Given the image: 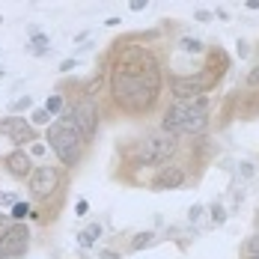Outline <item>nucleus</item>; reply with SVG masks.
Masks as SVG:
<instances>
[{
  "label": "nucleus",
  "instance_id": "1",
  "mask_svg": "<svg viewBox=\"0 0 259 259\" xmlns=\"http://www.w3.org/2000/svg\"><path fill=\"white\" fill-rule=\"evenodd\" d=\"M110 87H113V99L125 110H131V113L149 110L161 90L158 63L143 48H125L116 60Z\"/></svg>",
  "mask_w": 259,
  "mask_h": 259
},
{
  "label": "nucleus",
  "instance_id": "2",
  "mask_svg": "<svg viewBox=\"0 0 259 259\" xmlns=\"http://www.w3.org/2000/svg\"><path fill=\"white\" fill-rule=\"evenodd\" d=\"M206 128H208L206 96H197V99H188V102H173V107H167V113L161 119V131H167L170 137L203 134Z\"/></svg>",
  "mask_w": 259,
  "mask_h": 259
},
{
  "label": "nucleus",
  "instance_id": "3",
  "mask_svg": "<svg viewBox=\"0 0 259 259\" xmlns=\"http://www.w3.org/2000/svg\"><path fill=\"white\" fill-rule=\"evenodd\" d=\"M48 146L57 152V158H60L63 164H69V167H72V164H78L83 137L78 134L75 122L69 119V110H66V116H60L57 122L48 125Z\"/></svg>",
  "mask_w": 259,
  "mask_h": 259
},
{
  "label": "nucleus",
  "instance_id": "4",
  "mask_svg": "<svg viewBox=\"0 0 259 259\" xmlns=\"http://www.w3.org/2000/svg\"><path fill=\"white\" fill-rule=\"evenodd\" d=\"M173 152H176V137H170L167 131L149 134L137 149V164L140 167H155V164H164Z\"/></svg>",
  "mask_w": 259,
  "mask_h": 259
},
{
  "label": "nucleus",
  "instance_id": "5",
  "mask_svg": "<svg viewBox=\"0 0 259 259\" xmlns=\"http://www.w3.org/2000/svg\"><path fill=\"white\" fill-rule=\"evenodd\" d=\"M69 119L75 122L78 134L83 137V143H87V140H93L96 131H99V107H96V102L87 96V99H80L75 107H69Z\"/></svg>",
  "mask_w": 259,
  "mask_h": 259
},
{
  "label": "nucleus",
  "instance_id": "6",
  "mask_svg": "<svg viewBox=\"0 0 259 259\" xmlns=\"http://www.w3.org/2000/svg\"><path fill=\"white\" fill-rule=\"evenodd\" d=\"M30 191H33V197H39V200H48L54 191L60 188V170L51 167V164H39V167H33V173H30Z\"/></svg>",
  "mask_w": 259,
  "mask_h": 259
},
{
  "label": "nucleus",
  "instance_id": "7",
  "mask_svg": "<svg viewBox=\"0 0 259 259\" xmlns=\"http://www.w3.org/2000/svg\"><path fill=\"white\" fill-rule=\"evenodd\" d=\"M211 78L208 75H179V78L170 80V93L176 102H188V99H197L208 90Z\"/></svg>",
  "mask_w": 259,
  "mask_h": 259
},
{
  "label": "nucleus",
  "instance_id": "8",
  "mask_svg": "<svg viewBox=\"0 0 259 259\" xmlns=\"http://www.w3.org/2000/svg\"><path fill=\"white\" fill-rule=\"evenodd\" d=\"M27 244H30V233H27L24 224H15V227H9L6 233L0 235V259H15L21 256L27 250Z\"/></svg>",
  "mask_w": 259,
  "mask_h": 259
},
{
  "label": "nucleus",
  "instance_id": "9",
  "mask_svg": "<svg viewBox=\"0 0 259 259\" xmlns=\"http://www.w3.org/2000/svg\"><path fill=\"white\" fill-rule=\"evenodd\" d=\"M0 131H6V134H9V140H12L18 149H24V143H30V140H36L33 125L24 122L21 116H9V119H3V122H0Z\"/></svg>",
  "mask_w": 259,
  "mask_h": 259
},
{
  "label": "nucleus",
  "instance_id": "10",
  "mask_svg": "<svg viewBox=\"0 0 259 259\" xmlns=\"http://www.w3.org/2000/svg\"><path fill=\"white\" fill-rule=\"evenodd\" d=\"M6 170L15 179H30V173H33V158H30V152H24V149L9 152L6 155Z\"/></svg>",
  "mask_w": 259,
  "mask_h": 259
},
{
  "label": "nucleus",
  "instance_id": "11",
  "mask_svg": "<svg viewBox=\"0 0 259 259\" xmlns=\"http://www.w3.org/2000/svg\"><path fill=\"white\" fill-rule=\"evenodd\" d=\"M185 185V173L179 167H161L152 179V188L155 191H173V188H182Z\"/></svg>",
  "mask_w": 259,
  "mask_h": 259
},
{
  "label": "nucleus",
  "instance_id": "12",
  "mask_svg": "<svg viewBox=\"0 0 259 259\" xmlns=\"http://www.w3.org/2000/svg\"><path fill=\"white\" fill-rule=\"evenodd\" d=\"M99 238H102V224H93V227H87L80 233V247H93Z\"/></svg>",
  "mask_w": 259,
  "mask_h": 259
},
{
  "label": "nucleus",
  "instance_id": "13",
  "mask_svg": "<svg viewBox=\"0 0 259 259\" xmlns=\"http://www.w3.org/2000/svg\"><path fill=\"white\" fill-rule=\"evenodd\" d=\"M51 51V42L45 33H33V54H48Z\"/></svg>",
  "mask_w": 259,
  "mask_h": 259
},
{
  "label": "nucleus",
  "instance_id": "14",
  "mask_svg": "<svg viewBox=\"0 0 259 259\" xmlns=\"http://www.w3.org/2000/svg\"><path fill=\"white\" fill-rule=\"evenodd\" d=\"M179 48H182V51H188V54H200V51H203V42H200V39H194V36H185V39L179 42Z\"/></svg>",
  "mask_w": 259,
  "mask_h": 259
},
{
  "label": "nucleus",
  "instance_id": "15",
  "mask_svg": "<svg viewBox=\"0 0 259 259\" xmlns=\"http://www.w3.org/2000/svg\"><path fill=\"white\" fill-rule=\"evenodd\" d=\"M152 241H155V233H140L131 241V250H143V247H149Z\"/></svg>",
  "mask_w": 259,
  "mask_h": 259
},
{
  "label": "nucleus",
  "instance_id": "16",
  "mask_svg": "<svg viewBox=\"0 0 259 259\" xmlns=\"http://www.w3.org/2000/svg\"><path fill=\"white\" fill-rule=\"evenodd\" d=\"M48 119H51V113H48L45 107H36V110L30 113V125H48Z\"/></svg>",
  "mask_w": 259,
  "mask_h": 259
},
{
  "label": "nucleus",
  "instance_id": "17",
  "mask_svg": "<svg viewBox=\"0 0 259 259\" xmlns=\"http://www.w3.org/2000/svg\"><path fill=\"white\" fill-rule=\"evenodd\" d=\"M27 214H30V206H27V203H15V206H12V214H9V218H12V221H24Z\"/></svg>",
  "mask_w": 259,
  "mask_h": 259
},
{
  "label": "nucleus",
  "instance_id": "18",
  "mask_svg": "<svg viewBox=\"0 0 259 259\" xmlns=\"http://www.w3.org/2000/svg\"><path fill=\"white\" fill-rule=\"evenodd\" d=\"M256 253H259V235H250L247 244H244V256L250 259V256H256Z\"/></svg>",
  "mask_w": 259,
  "mask_h": 259
},
{
  "label": "nucleus",
  "instance_id": "19",
  "mask_svg": "<svg viewBox=\"0 0 259 259\" xmlns=\"http://www.w3.org/2000/svg\"><path fill=\"white\" fill-rule=\"evenodd\" d=\"M224 221H227V208H224V206H211V224H214V227H221Z\"/></svg>",
  "mask_w": 259,
  "mask_h": 259
},
{
  "label": "nucleus",
  "instance_id": "20",
  "mask_svg": "<svg viewBox=\"0 0 259 259\" xmlns=\"http://www.w3.org/2000/svg\"><path fill=\"white\" fill-rule=\"evenodd\" d=\"M45 110H48V113H60V110H63V99H60V96H51V99H48V102H45Z\"/></svg>",
  "mask_w": 259,
  "mask_h": 259
},
{
  "label": "nucleus",
  "instance_id": "21",
  "mask_svg": "<svg viewBox=\"0 0 259 259\" xmlns=\"http://www.w3.org/2000/svg\"><path fill=\"white\" fill-rule=\"evenodd\" d=\"M30 104H33V99H30V96H21V99H15V102H12V110L18 113V110H27Z\"/></svg>",
  "mask_w": 259,
  "mask_h": 259
},
{
  "label": "nucleus",
  "instance_id": "22",
  "mask_svg": "<svg viewBox=\"0 0 259 259\" xmlns=\"http://www.w3.org/2000/svg\"><path fill=\"white\" fill-rule=\"evenodd\" d=\"M247 87H259V66H253L247 72Z\"/></svg>",
  "mask_w": 259,
  "mask_h": 259
},
{
  "label": "nucleus",
  "instance_id": "23",
  "mask_svg": "<svg viewBox=\"0 0 259 259\" xmlns=\"http://www.w3.org/2000/svg\"><path fill=\"white\" fill-rule=\"evenodd\" d=\"M146 6H149V0H128L131 12H140V9H146Z\"/></svg>",
  "mask_w": 259,
  "mask_h": 259
},
{
  "label": "nucleus",
  "instance_id": "24",
  "mask_svg": "<svg viewBox=\"0 0 259 259\" xmlns=\"http://www.w3.org/2000/svg\"><path fill=\"white\" fill-rule=\"evenodd\" d=\"M87 211H90V203H87V200H78V206H75V214H78V218H83Z\"/></svg>",
  "mask_w": 259,
  "mask_h": 259
},
{
  "label": "nucleus",
  "instance_id": "25",
  "mask_svg": "<svg viewBox=\"0 0 259 259\" xmlns=\"http://www.w3.org/2000/svg\"><path fill=\"white\" fill-rule=\"evenodd\" d=\"M194 18H197V21H203V24H208V21H211V18H214V15H211V12H208V9H200V12H197V15H194Z\"/></svg>",
  "mask_w": 259,
  "mask_h": 259
},
{
  "label": "nucleus",
  "instance_id": "26",
  "mask_svg": "<svg viewBox=\"0 0 259 259\" xmlns=\"http://www.w3.org/2000/svg\"><path fill=\"white\" fill-rule=\"evenodd\" d=\"M39 155H45V146L42 143H33L30 146V158H39Z\"/></svg>",
  "mask_w": 259,
  "mask_h": 259
},
{
  "label": "nucleus",
  "instance_id": "27",
  "mask_svg": "<svg viewBox=\"0 0 259 259\" xmlns=\"http://www.w3.org/2000/svg\"><path fill=\"white\" fill-rule=\"evenodd\" d=\"M18 200L12 197V194H0V206H15Z\"/></svg>",
  "mask_w": 259,
  "mask_h": 259
},
{
  "label": "nucleus",
  "instance_id": "28",
  "mask_svg": "<svg viewBox=\"0 0 259 259\" xmlns=\"http://www.w3.org/2000/svg\"><path fill=\"white\" fill-rule=\"evenodd\" d=\"M203 214V206H191V211H188V221H197Z\"/></svg>",
  "mask_w": 259,
  "mask_h": 259
},
{
  "label": "nucleus",
  "instance_id": "29",
  "mask_svg": "<svg viewBox=\"0 0 259 259\" xmlns=\"http://www.w3.org/2000/svg\"><path fill=\"white\" fill-rule=\"evenodd\" d=\"M75 66H78V63H75V60H63V63H60V72H72V69H75Z\"/></svg>",
  "mask_w": 259,
  "mask_h": 259
},
{
  "label": "nucleus",
  "instance_id": "30",
  "mask_svg": "<svg viewBox=\"0 0 259 259\" xmlns=\"http://www.w3.org/2000/svg\"><path fill=\"white\" fill-rule=\"evenodd\" d=\"M9 227H12V224H9V218H6V214H3V211H0V235L6 233V230H9Z\"/></svg>",
  "mask_w": 259,
  "mask_h": 259
},
{
  "label": "nucleus",
  "instance_id": "31",
  "mask_svg": "<svg viewBox=\"0 0 259 259\" xmlns=\"http://www.w3.org/2000/svg\"><path fill=\"white\" fill-rule=\"evenodd\" d=\"M241 176H247V179H250V176H253V167H250V164H247V161H241Z\"/></svg>",
  "mask_w": 259,
  "mask_h": 259
},
{
  "label": "nucleus",
  "instance_id": "32",
  "mask_svg": "<svg viewBox=\"0 0 259 259\" xmlns=\"http://www.w3.org/2000/svg\"><path fill=\"white\" fill-rule=\"evenodd\" d=\"M238 57H247V42H238Z\"/></svg>",
  "mask_w": 259,
  "mask_h": 259
},
{
  "label": "nucleus",
  "instance_id": "33",
  "mask_svg": "<svg viewBox=\"0 0 259 259\" xmlns=\"http://www.w3.org/2000/svg\"><path fill=\"white\" fill-rule=\"evenodd\" d=\"M102 259H119V256H116L113 250H104V253H102Z\"/></svg>",
  "mask_w": 259,
  "mask_h": 259
},
{
  "label": "nucleus",
  "instance_id": "34",
  "mask_svg": "<svg viewBox=\"0 0 259 259\" xmlns=\"http://www.w3.org/2000/svg\"><path fill=\"white\" fill-rule=\"evenodd\" d=\"M247 9H259V0H247Z\"/></svg>",
  "mask_w": 259,
  "mask_h": 259
},
{
  "label": "nucleus",
  "instance_id": "35",
  "mask_svg": "<svg viewBox=\"0 0 259 259\" xmlns=\"http://www.w3.org/2000/svg\"><path fill=\"white\" fill-rule=\"evenodd\" d=\"M250 259H259V253H256V256H250Z\"/></svg>",
  "mask_w": 259,
  "mask_h": 259
},
{
  "label": "nucleus",
  "instance_id": "36",
  "mask_svg": "<svg viewBox=\"0 0 259 259\" xmlns=\"http://www.w3.org/2000/svg\"><path fill=\"white\" fill-rule=\"evenodd\" d=\"M30 3H39V0H30Z\"/></svg>",
  "mask_w": 259,
  "mask_h": 259
},
{
  "label": "nucleus",
  "instance_id": "37",
  "mask_svg": "<svg viewBox=\"0 0 259 259\" xmlns=\"http://www.w3.org/2000/svg\"><path fill=\"white\" fill-rule=\"evenodd\" d=\"M0 78H3V69H0Z\"/></svg>",
  "mask_w": 259,
  "mask_h": 259
},
{
  "label": "nucleus",
  "instance_id": "38",
  "mask_svg": "<svg viewBox=\"0 0 259 259\" xmlns=\"http://www.w3.org/2000/svg\"><path fill=\"white\" fill-rule=\"evenodd\" d=\"M0 24H3V18H0Z\"/></svg>",
  "mask_w": 259,
  "mask_h": 259
}]
</instances>
